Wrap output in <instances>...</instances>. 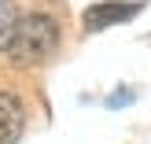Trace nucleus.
I'll list each match as a JSON object with an SVG mask.
<instances>
[{"instance_id": "nucleus-1", "label": "nucleus", "mask_w": 151, "mask_h": 144, "mask_svg": "<svg viewBox=\"0 0 151 144\" xmlns=\"http://www.w3.org/2000/svg\"><path fill=\"white\" fill-rule=\"evenodd\" d=\"M59 44V26L52 15H19L15 33L7 41V56L19 67H37L55 52Z\"/></svg>"}, {"instance_id": "nucleus-2", "label": "nucleus", "mask_w": 151, "mask_h": 144, "mask_svg": "<svg viewBox=\"0 0 151 144\" xmlns=\"http://www.w3.org/2000/svg\"><path fill=\"white\" fill-rule=\"evenodd\" d=\"M144 4H92L85 7V30L96 33V30H107V26H118V22H129L133 15H140Z\"/></svg>"}, {"instance_id": "nucleus-3", "label": "nucleus", "mask_w": 151, "mask_h": 144, "mask_svg": "<svg viewBox=\"0 0 151 144\" xmlns=\"http://www.w3.org/2000/svg\"><path fill=\"white\" fill-rule=\"evenodd\" d=\"M26 130V111L15 93H0V144H19Z\"/></svg>"}, {"instance_id": "nucleus-4", "label": "nucleus", "mask_w": 151, "mask_h": 144, "mask_svg": "<svg viewBox=\"0 0 151 144\" xmlns=\"http://www.w3.org/2000/svg\"><path fill=\"white\" fill-rule=\"evenodd\" d=\"M15 22H19V4L15 0H0V52H7V41L15 33Z\"/></svg>"}]
</instances>
